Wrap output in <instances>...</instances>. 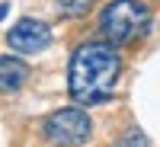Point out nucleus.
Returning a JSON list of instances; mask_svg holds the SVG:
<instances>
[{"instance_id":"2","label":"nucleus","mask_w":160,"mask_h":147,"mask_svg":"<svg viewBox=\"0 0 160 147\" xmlns=\"http://www.w3.org/2000/svg\"><path fill=\"white\" fill-rule=\"evenodd\" d=\"M151 10L141 0H112L99 16V29L109 38V45H128L138 35L148 32Z\"/></svg>"},{"instance_id":"7","label":"nucleus","mask_w":160,"mask_h":147,"mask_svg":"<svg viewBox=\"0 0 160 147\" xmlns=\"http://www.w3.org/2000/svg\"><path fill=\"white\" fill-rule=\"evenodd\" d=\"M118 147H151V144H148V138H144L141 131H128V135L118 141Z\"/></svg>"},{"instance_id":"4","label":"nucleus","mask_w":160,"mask_h":147,"mask_svg":"<svg viewBox=\"0 0 160 147\" xmlns=\"http://www.w3.org/2000/svg\"><path fill=\"white\" fill-rule=\"evenodd\" d=\"M48 42H51V29L38 19H19L7 32V45L19 55H35V51L48 48Z\"/></svg>"},{"instance_id":"5","label":"nucleus","mask_w":160,"mask_h":147,"mask_svg":"<svg viewBox=\"0 0 160 147\" xmlns=\"http://www.w3.org/2000/svg\"><path fill=\"white\" fill-rule=\"evenodd\" d=\"M29 80V64L10 55H0V93H16Z\"/></svg>"},{"instance_id":"3","label":"nucleus","mask_w":160,"mask_h":147,"mask_svg":"<svg viewBox=\"0 0 160 147\" xmlns=\"http://www.w3.org/2000/svg\"><path fill=\"white\" fill-rule=\"evenodd\" d=\"M45 131H48V138L55 141L58 147H80V144L90 141L93 125H90V115L83 109L68 105V109H58V112L48 115Z\"/></svg>"},{"instance_id":"1","label":"nucleus","mask_w":160,"mask_h":147,"mask_svg":"<svg viewBox=\"0 0 160 147\" xmlns=\"http://www.w3.org/2000/svg\"><path fill=\"white\" fill-rule=\"evenodd\" d=\"M122 74V58L109 42L80 45L68 64V86L80 105H96L112 96V86Z\"/></svg>"},{"instance_id":"6","label":"nucleus","mask_w":160,"mask_h":147,"mask_svg":"<svg viewBox=\"0 0 160 147\" xmlns=\"http://www.w3.org/2000/svg\"><path fill=\"white\" fill-rule=\"evenodd\" d=\"M58 10L64 16H87L93 10V0H58Z\"/></svg>"}]
</instances>
